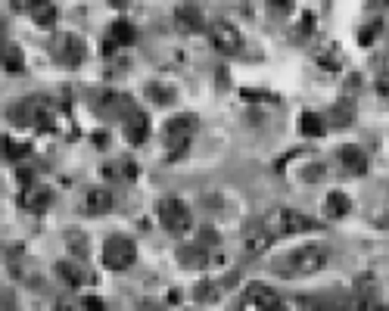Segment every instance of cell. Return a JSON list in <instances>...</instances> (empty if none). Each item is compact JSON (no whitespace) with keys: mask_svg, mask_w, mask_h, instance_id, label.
Segmentation results:
<instances>
[{"mask_svg":"<svg viewBox=\"0 0 389 311\" xmlns=\"http://www.w3.org/2000/svg\"><path fill=\"white\" fill-rule=\"evenodd\" d=\"M259 224L271 237H293V234H305V230H321V224L312 215L296 209H271Z\"/></svg>","mask_w":389,"mask_h":311,"instance_id":"cell-1","label":"cell"},{"mask_svg":"<svg viewBox=\"0 0 389 311\" xmlns=\"http://www.w3.org/2000/svg\"><path fill=\"white\" fill-rule=\"evenodd\" d=\"M330 262V246L324 243H308L303 249H293V255L287 259V277H308V274H318L324 264Z\"/></svg>","mask_w":389,"mask_h":311,"instance_id":"cell-2","label":"cell"},{"mask_svg":"<svg viewBox=\"0 0 389 311\" xmlns=\"http://www.w3.org/2000/svg\"><path fill=\"white\" fill-rule=\"evenodd\" d=\"M137 259V246L131 237H109L103 246V264L109 271H125Z\"/></svg>","mask_w":389,"mask_h":311,"instance_id":"cell-3","label":"cell"},{"mask_svg":"<svg viewBox=\"0 0 389 311\" xmlns=\"http://www.w3.org/2000/svg\"><path fill=\"white\" fill-rule=\"evenodd\" d=\"M193 131H197V115H190V112H184V115H171L169 122H165V141H169L171 159L187 150Z\"/></svg>","mask_w":389,"mask_h":311,"instance_id":"cell-4","label":"cell"},{"mask_svg":"<svg viewBox=\"0 0 389 311\" xmlns=\"http://www.w3.org/2000/svg\"><path fill=\"white\" fill-rule=\"evenodd\" d=\"M159 221L169 234H184V230H190V209L178 196H162L159 200Z\"/></svg>","mask_w":389,"mask_h":311,"instance_id":"cell-5","label":"cell"},{"mask_svg":"<svg viewBox=\"0 0 389 311\" xmlns=\"http://www.w3.org/2000/svg\"><path fill=\"white\" fill-rule=\"evenodd\" d=\"M209 38H212V44H215V50H221V53H237L240 47H243V35H240V29L234 22H227V19L212 22Z\"/></svg>","mask_w":389,"mask_h":311,"instance_id":"cell-6","label":"cell"},{"mask_svg":"<svg viewBox=\"0 0 389 311\" xmlns=\"http://www.w3.org/2000/svg\"><path fill=\"white\" fill-rule=\"evenodd\" d=\"M243 302H252V305H259V308H265V311L280 308V296L274 293L268 283H250V287H246V299Z\"/></svg>","mask_w":389,"mask_h":311,"instance_id":"cell-7","label":"cell"},{"mask_svg":"<svg viewBox=\"0 0 389 311\" xmlns=\"http://www.w3.org/2000/svg\"><path fill=\"white\" fill-rule=\"evenodd\" d=\"M82 209L87 215H106V212H112V193L106 187H91L82 200Z\"/></svg>","mask_w":389,"mask_h":311,"instance_id":"cell-8","label":"cell"},{"mask_svg":"<svg viewBox=\"0 0 389 311\" xmlns=\"http://www.w3.org/2000/svg\"><path fill=\"white\" fill-rule=\"evenodd\" d=\"M56 56H59V63H66V65H78L84 59V41L78 35H63L59 38Z\"/></svg>","mask_w":389,"mask_h":311,"instance_id":"cell-9","label":"cell"},{"mask_svg":"<svg viewBox=\"0 0 389 311\" xmlns=\"http://www.w3.org/2000/svg\"><path fill=\"white\" fill-rule=\"evenodd\" d=\"M271 240H274V237L268 234L261 224H250V228L243 230V249L250 255H261L268 246H271Z\"/></svg>","mask_w":389,"mask_h":311,"instance_id":"cell-10","label":"cell"},{"mask_svg":"<svg viewBox=\"0 0 389 311\" xmlns=\"http://www.w3.org/2000/svg\"><path fill=\"white\" fill-rule=\"evenodd\" d=\"M174 22H178V29L181 31H187V35H197V31H203V25H206V19H203V13L197 10V6H178L174 10Z\"/></svg>","mask_w":389,"mask_h":311,"instance_id":"cell-11","label":"cell"},{"mask_svg":"<svg viewBox=\"0 0 389 311\" xmlns=\"http://www.w3.org/2000/svg\"><path fill=\"white\" fill-rule=\"evenodd\" d=\"M146 137H150V118H146V112L134 109L128 115V125H125V141L128 143H144Z\"/></svg>","mask_w":389,"mask_h":311,"instance_id":"cell-12","label":"cell"},{"mask_svg":"<svg viewBox=\"0 0 389 311\" xmlns=\"http://www.w3.org/2000/svg\"><path fill=\"white\" fill-rule=\"evenodd\" d=\"M340 162L346 165L349 171H352L355 177H361L367 171V156L361 153L358 147H352V143H346V147H340Z\"/></svg>","mask_w":389,"mask_h":311,"instance_id":"cell-13","label":"cell"},{"mask_svg":"<svg viewBox=\"0 0 389 311\" xmlns=\"http://www.w3.org/2000/svg\"><path fill=\"white\" fill-rule=\"evenodd\" d=\"M50 202H53V193L47 187H31V190H25V196H22V206L29 212H35V215L50 209Z\"/></svg>","mask_w":389,"mask_h":311,"instance_id":"cell-14","label":"cell"},{"mask_svg":"<svg viewBox=\"0 0 389 311\" xmlns=\"http://www.w3.org/2000/svg\"><path fill=\"white\" fill-rule=\"evenodd\" d=\"M56 274L63 277L66 283H72V287H82V283L91 280L87 271L82 268V264H75V262H56Z\"/></svg>","mask_w":389,"mask_h":311,"instance_id":"cell-15","label":"cell"},{"mask_svg":"<svg viewBox=\"0 0 389 311\" xmlns=\"http://www.w3.org/2000/svg\"><path fill=\"white\" fill-rule=\"evenodd\" d=\"M349 209H352V202H349V196L343 193V190H333V193L327 196V202H324V215L327 218H343V215H349Z\"/></svg>","mask_w":389,"mask_h":311,"instance_id":"cell-16","label":"cell"},{"mask_svg":"<svg viewBox=\"0 0 389 311\" xmlns=\"http://www.w3.org/2000/svg\"><path fill=\"white\" fill-rule=\"evenodd\" d=\"M109 41L116 44V47H128L134 41V25L128 19H116V22L109 25Z\"/></svg>","mask_w":389,"mask_h":311,"instance_id":"cell-17","label":"cell"},{"mask_svg":"<svg viewBox=\"0 0 389 311\" xmlns=\"http://www.w3.org/2000/svg\"><path fill=\"white\" fill-rule=\"evenodd\" d=\"M299 131H303L305 137H321L324 134V118L321 115H314V112H303V115H299Z\"/></svg>","mask_w":389,"mask_h":311,"instance_id":"cell-18","label":"cell"},{"mask_svg":"<svg viewBox=\"0 0 389 311\" xmlns=\"http://www.w3.org/2000/svg\"><path fill=\"white\" fill-rule=\"evenodd\" d=\"M355 118V106L349 100H340L337 106L330 109V125H337V128H349Z\"/></svg>","mask_w":389,"mask_h":311,"instance_id":"cell-19","label":"cell"},{"mask_svg":"<svg viewBox=\"0 0 389 311\" xmlns=\"http://www.w3.org/2000/svg\"><path fill=\"white\" fill-rule=\"evenodd\" d=\"M146 97H150L153 103H171L174 100V88H169V84H162V81H150L146 84Z\"/></svg>","mask_w":389,"mask_h":311,"instance_id":"cell-20","label":"cell"},{"mask_svg":"<svg viewBox=\"0 0 389 311\" xmlns=\"http://www.w3.org/2000/svg\"><path fill=\"white\" fill-rule=\"evenodd\" d=\"M25 59H22V50L16 47V44H10V47H3V69L6 72H22Z\"/></svg>","mask_w":389,"mask_h":311,"instance_id":"cell-21","label":"cell"},{"mask_svg":"<svg viewBox=\"0 0 389 311\" xmlns=\"http://www.w3.org/2000/svg\"><path fill=\"white\" fill-rule=\"evenodd\" d=\"M25 153H29V143H19V141H13V137L3 134V156L6 159H22Z\"/></svg>","mask_w":389,"mask_h":311,"instance_id":"cell-22","label":"cell"},{"mask_svg":"<svg viewBox=\"0 0 389 311\" xmlns=\"http://www.w3.org/2000/svg\"><path fill=\"white\" fill-rule=\"evenodd\" d=\"M35 16H38V22H41V29H50L59 19V10L56 6H35Z\"/></svg>","mask_w":389,"mask_h":311,"instance_id":"cell-23","label":"cell"},{"mask_svg":"<svg viewBox=\"0 0 389 311\" xmlns=\"http://www.w3.org/2000/svg\"><path fill=\"white\" fill-rule=\"evenodd\" d=\"M178 259L184 262V264H206V253H199L197 246H184Z\"/></svg>","mask_w":389,"mask_h":311,"instance_id":"cell-24","label":"cell"},{"mask_svg":"<svg viewBox=\"0 0 389 311\" xmlns=\"http://www.w3.org/2000/svg\"><path fill=\"white\" fill-rule=\"evenodd\" d=\"M82 305H84V311H106V302L100 296H84Z\"/></svg>","mask_w":389,"mask_h":311,"instance_id":"cell-25","label":"cell"},{"mask_svg":"<svg viewBox=\"0 0 389 311\" xmlns=\"http://www.w3.org/2000/svg\"><path fill=\"white\" fill-rule=\"evenodd\" d=\"M377 94H380V100H386V103H389V72L377 75Z\"/></svg>","mask_w":389,"mask_h":311,"instance_id":"cell-26","label":"cell"},{"mask_svg":"<svg viewBox=\"0 0 389 311\" xmlns=\"http://www.w3.org/2000/svg\"><path fill=\"white\" fill-rule=\"evenodd\" d=\"M53 311H84V305L82 302H75V299H59Z\"/></svg>","mask_w":389,"mask_h":311,"instance_id":"cell-27","label":"cell"},{"mask_svg":"<svg viewBox=\"0 0 389 311\" xmlns=\"http://www.w3.org/2000/svg\"><path fill=\"white\" fill-rule=\"evenodd\" d=\"M318 63L324 65V69H340V59H337V56H327V53H321Z\"/></svg>","mask_w":389,"mask_h":311,"instance_id":"cell-28","label":"cell"},{"mask_svg":"<svg viewBox=\"0 0 389 311\" xmlns=\"http://www.w3.org/2000/svg\"><path fill=\"white\" fill-rule=\"evenodd\" d=\"M299 31H303V35H312V31H314V13H305V16H303V29H299Z\"/></svg>","mask_w":389,"mask_h":311,"instance_id":"cell-29","label":"cell"},{"mask_svg":"<svg viewBox=\"0 0 389 311\" xmlns=\"http://www.w3.org/2000/svg\"><path fill=\"white\" fill-rule=\"evenodd\" d=\"M321 175H324V168H321V165H312V168H305V181H321Z\"/></svg>","mask_w":389,"mask_h":311,"instance_id":"cell-30","label":"cell"},{"mask_svg":"<svg viewBox=\"0 0 389 311\" xmlns=\"http://www.w3.org/2000/svg\"><path fill=\"white\" fill-rule=\"evenodd\" d=\"M358 88H361V78H358V75L349 78V81H346V90H358Z\"/></svg>","mask_w":389,"mask_h":311,"instance_id":"cell-31","label":"cell"},{"mask_svg":"<svg viewBox=\"0 0 389 311\" xmlns=\"http://www.w3.org/2000/svg\"><path fill=\"white\" fill-rule=\"evenodd\" d=\"M19 181H22V184H29V181H35V175H31V171H19Z\"/></svg>","mask_w":389,"mask_h":311,"instance_id":"cell-32","label":"cell"},{"mask_svg":"<svg viewBox=\"0 0 389 311\" xmlns=\"http://www.w3.org/2000/svg\"><path fill=\"white\" fill-rule=\"evenodd\" d=\"M312 311H333V308H330V305H314Z\"/></svg>","mask_w":389,"mask_h":311,"instance_id":"cell-33","label":"cell"}]
</instances>
